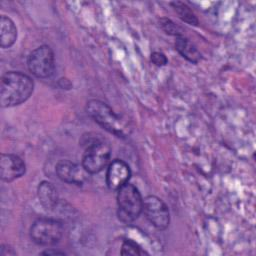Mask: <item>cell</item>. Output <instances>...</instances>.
Instances as JSON below:
<instances>
[{"instance_id":"2e32d148","label":"cell","mask_w":256,"mask_h":256,"mask_svg":"<svg viewBox=\"0 0 256 256\" xmlns=\"http://www.w3.org/2000/svg\"><path fill=\"white\" fill-rule=\"evenodd\" d=\"M160 25L162 27V29L170 35H175L176 37L181 36V29L170 19H161L160 20Z\"/></svg>"},{"instance_id":"277c9868","label":"cell","mask_w":256,"mask_h":256,"mask_svg":"<svg viewBox=\"0 0 256 256\" xmlns=\"http://www.w3.org/2000/svg\"><path fill=\"white\" fill-rule=\"evenodd\" d=\"M63 235V225L56 219L39 218L30 228L32 241L41 246H51L60 241Z\"/></svg>"},{"instance_id":"30bf717a","label":"cell","mask_w":256,"mask_h":256,"mask_svg":"<svg viewBox=\"0 0 256 256\" xmlns=\"http://www.w3.org/2000/svg\"><path fill=\"white\" fill-rule=\"evenodd\" d=\"M26 170L23 160L14 154H2L0 160V176L5 182L21 177Z\"/></svg>"},{"instance_id":"7c38bea8","label":"cell","mask_w":256,"mask_h":256,"mask_svg":"<svg viewBox=\"0 0 256 256\" xmlns=\"http://www.w3.org/2000/svg\"><path fill=\"white\" fill-rule=\"evenodd\" d=\"M38 198L46 209H52L56 206L58 201L57 190L52 183L43 181L38 186Z\"/></svg>"},{"instance_id":"e0dca14e","label":"cell","mask_w":256,"mask_h":256,"mask_svg":"<svg viewBox=\"0 0 256 256\" xmlns=\"http://www.w3.org/2000/svg\"><path fill=\"white\" fill-rule=\"evenodd\" d=\"M151 61L157 66H164L167 64V58L163 53L154 52L151 55Z\"/></svg>"},{"instance_id":"4fadbf2b","label":"cell","mask_w":256,"mask_h":256,"mask_svg":"<svg viewBox=\"0 0 256 256\" xmlns=\"http://www.w3.org/2000/svg\"><path fill=\"white\" fill-rule=\"evenodd\" d=\"M176 50L188 61L197 63L201 59V54L197 48L184 36H178L175 41Z\"/></svg>"},{"instance_id":"ba28073f","label":"cell","mask_w":256,"mask_h":256,"mask_svg":"<svg viewBox=\"0 0 256 256\" xmlns=\"http://www.w3.org/2000/svg\"><path fill=\"white\" fill-rule=\"evenodd\" d=\"M131 177L129 165L120 159L113 160L109 165L106 173V184L110 190H118L128 183Z\"/></svg>"},{"instance_id":"5bb4252c","label":"cell","mask_w":256,"mask_h":256,"mask_svg":"<svg viewBox=\"0 0 256 256\" xmlns=\"http://www.w3.org/2000/svg\"><path fill=\"white\" fill-rule=\"evenodd\" d=\"M171 5L175 9L176 13L179 15V17L186 23L191 24V25H197L198 24V19L196 18L195 14L192 12L189 6H187L183 2H172Z\"/></svg>"},{"instance_id":"8fae6325","label":"cell","mask_w":256,"mask_h":256,"mask_svg":"<svg viewBox=\"0 0 256 256\" xmlns=\"http://www.w3.org/2000/svg\"><path fill=\"white\" fill-rule=\"evenodd\" d=\"M17 39V28L14 22L6 16L0 18V46L2 48L11 47Z\"/></svg>"},{"instance_id":"5b68a950","label":"cell","mask_w":256,"mask_h":256,"mask_svg":"<svg viewBox=\"0 0 256 256\" xmlns=\"http://www.w3.org/2000/svg\"><path fill=\"white\" fill-rule=\"evenodd\" d=\"M29 71L37 78H48L55 70V59L52 49L42 45L34 49L28 56Z\"/></svg>"},{"instance_id":"8992f818","label":"cell","mask_w":256,"mask_h":256,"mask_svg":"<svg viewBox=\"0 0 256 256\" xmlns=\"http://www.w3.org/2000/svg\"><path fill=\"white\" fill-rule=\"evenodd\" d=\"M110 146L104 141H95L85 150L82 157V166L89 174L102 171L109 163Z\"/></svg>"},{"instance_id":"7a4b0ae2","label":"cell","mask_w":256,"mask_h":256,"mask_svg":"<svg viewBox=\"0 0 256 256\" xmlns=\"http://www.w3.org/2000/svg\"><path fill=\"white\" fill-rule=\"evenodd\" d=\"M86 110L95 122L117 137L124 138L130 134L129 125L103 101L96 99L88 101Z\"/></svg>"},{"instance_id":"3957f363","label":"cell","mask_w":256,"mask_h":256,"mask_svg":"<svg viewBox=\"0 0 256 256\" xmlns=\"http://www.w3.org/2000/svg\"><path fill=\"white\" fill-rule=\"evenodd\" d=\"M118 218L124 223H130L136 220L143 209V199L138 189L126 183L117 190Z\"/></svg>"},{"instance_id":"6da1fadb","label":"cell","mask_w":256,"mask_h":256,"mask_svg":"<svg viewBox=\"0 0 256 256\" xmlns=\"http://www.w3.org/2000/svg\"><path fill=\"white\" fill-rule=\"evenodd\" d=\"M33 80L19 71H9L1 78L0 104L12 107L25 102L33 92Z\"/></svg>"},{"instance_id":"52a82bcc","label":"cell","mask_w":256,"mask_h":256,"mask_svg":"<svg viewBox=\"0 0 256 256\" xmlns=\"http://www.w3.org/2000/svg\"><path fill=\"white\" fill-rule=\"evenodd\" d=\"M147 220L157 229L164 230L168 227L170 214L167 205L157 196H147L143 200V209Z\"/></svg>"},{"instance_id":"9a60e30c","label":"cell","mask_w":256,"mask_h":256,"mask_svg":"<svg viewBox=\"0 0 256 256\" xmlns=\"http://www.w3.org/2000/svg\"><path fill=\"white\" fill-rule=\"evenodd\" d=\"M145 252L141 250L139 245L132 240H125L121 247L122 255H142Z\"/></svg>"},{"instance_id":"9c48e42d","label":"cell","mask_w":256,"mask_h":256,"mask_svg":"<svg viewBox=\"0 0 256 256\" xmlns=\"http://www.w3.org/2000/svg\"><path fill=\"white\" fill-rule=\"evenodd\" d=\"M56 174L59 179L69 184L81 185L87 180L88 172L84 167L69 160H61L56 165Z\"/></svg>"},{"instance_id":"ac0fdd59","label":"cell","mask_w":256,"mask_h":256,"mask_svg":"<svg viewBox=\"0 0 256 256\" xmlns=\"http://www.w3.org/2000/svg\"><path fill=\"white\" fill-rule=\"evenodd\" d=\"M41 254H43V255H51V254H53V255H56V254L64 255L65 253H64V252H61V251H56V250H46V251L42 252Z\"/></svg>"}]
</instances>
